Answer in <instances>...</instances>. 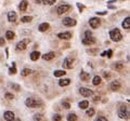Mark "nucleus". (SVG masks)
Listing matches in <instances>:
<instances>
[{
    "label": "nucleus",
    "instance_id": "obj_6",
    "mask_svg": "<svg viewBox=\"0 0 130 121\" xmlns=\"http://www.w3.org/2000/svg\"><path fill=\"white\" fill-rule=\"evenodd\" d=\"M63 24L64 26H67V27H73L77 24V22H76V20L72 19V17H65L63 20Z\"/></svg>",
    "mask_w": 130,
    "mask_h": 121
},
{
    "label": "nucleus",
    "instance_id": "obj_28",
    "mask_svg": "<svg viewBox=\"0 0 130 121\" xmlns=\"http://www.w3.org/2000/svg\"><path fill=\"white\" fill-rule=\"evenodd\" d=\"M34 121H45V118L41 114H37L34 116Z\"/></svg>",
    "mask_w": 130,
    "mask_h": 121
},
{
    "label": "nucleus",
    "instance_id": "obj_47",
    "mask_svg": "<svg viewBox=\"0 0 130 121\" xmlns=\"http://www.w3.org/2000/svg\"><path fill=\"white\" fill-rule=\"evenodd\" d=\"M36 2H37V3H41V2H42V0H36Z\"/></svg>",
    "mask_w": 130,
    "mask_h": 121
},
{
    "label": "nucleus",
    "instance_id": "obj_9",
    "mask_svg": "<svg viewBox=\"0 0 130 121\" xmlns=\"http://www.w3.org/2000/svg\"><path fill=\"white\" fill-rule=\"evenodd\" d=\"M3 118H5V121H12L15 119V116H14V112L10 111V110H8V111L5 112V115H3Z\"/></svg>",
    "mask_w": 130,
    "mask_h": 121
},
{
    "label": "nucleus",
    "instance_id": "obj_26",
    "mask_svg": "<svg viewBox=\"0 0 130 121\" xmlns=\"http://www.w3.org/2000/svg\"><path fill=\"white\" fill-rule=\"evenodd\" d=\"M101 81H102L101 77H100V76H95V77L93 78V80H92V83L94 84V86H99V84L101 83Z\"/></svg>",
    "mask_w": 130,
    "mask_h": 121
},
{
    "label": "nucleus",
    "instance_id": "obj_20",
    "mask_svg": "<svg viewBox=\"0 0 130 121\" xmlns=\"http://www.w3.org/2000/svg\"><path fill=\"white\" fill-rule=\"evenodd\" d=\"M15 37V34L13 33V31H11V30H8L7 33H5V38H7L8 40H13Z\"/></svg>",
    "mask_w": 130,
    "mask_h": 121
},
{
    "label": "nucleus",
    "instance_id": "obj_43",
    "mask_svg": "<svg viewBox=\"0 0 130 121\" xmlns=\"http://www.w3.org/2000/svg\"><path fill=\"white\" fill-rule=\"evenodd\" d=\"M5 39H3V38H0V47H3V45H5Z\"/></svg>",
    "mask_w": 130,
    "mask_h": 121
},
{
    "label": "nucleus",
    "instance_id": "obj_35",
    "mask_svg": "<svg viewBox=\"0 0 130 121\" xmlns=\"http://www.w3.org/2000/svg\"><path fill=\"white\" fill-rule=\"evenodd\" d=\"M62 105H63V107L65 108V109H69V108H71V105H69V103H67V102H63Z\"/></svg>",
    "mask_w": 130,
    "mask_h": 121
},
{
    "label": "nucleus",
    "instance_id": "obj_32",
    "mask_svg": "<svg viewBox=\"0 0 130 121\" xmlns=\"http://www.w3.org/2000/svg\"><path fill=\"white\" fill-rule=\"evenodd\" d=\"M94 114L95 112H94V109H93V108H90V109L87 110V116L88 117H92Z\"/></svg>",
    "mask_w": 130,
    "mask_h": 121
},
{
    "label": "nucleus",
    "instance_id": "obj_22",
    "mask_svg": "<svg viewBox=\"0 0 130 121\" xmlns=\"http://www.w3.org/2000/svg\"><path fill=\"white\" fill-rule=\"evenodd\" d=\"M67 121H77V116H76V114H74V112H69L68 115H67Z\"/></svg>",
    "mask_w": 130,
    "mask_h": 121
},
{
    "label": "nucleus",
    "instance_id": "obj_14",
    "mask_svg": "<svg viewBox=\"0 0 130 121\" xmlns=\"http://www.w3.org/2000/svg\"><path fill=\"white\" fill-rule=\"evenodd\" d=\"M16 19H17V14L15 13L14 11H10L9 13H8V21L9 22H15L16 21Z\"/></svg>",
    "mask_w": 130,
    "mask_h": 121
},
{
    "label": "nucleus",
    "instance_id": "obj_42",
    "mask_svg": "<svg viewBox=\"0 0 130 121\" xmlns=\"http://www.w3.org/2000/svg\"><path fill=\"white\" fill-rule=\"evenodd\" d=\"M106 55H107V57H112V55H113V51H112V50L106 51Z\"/></svg>",
    "mask_w": 130,
    "mask_h": 121
},
{
    "label": "nucleus",
    "instance_id": "obj_40",
    "mask_svg": "<svg viewBox=\"0 0 130 121\" xmlns=\"http://www.w3.org/2000/svg\"><path fill=\"white\" fill-rule=\"evenodd\" d=\"M77 7L79 8V11L80 12H83V10L85 9V5H80V3H77Z\"/></svg>",
    "mask_w": 130,
    "mask_h": 121
},
{
    "label": "nucleus",
    "instance_id": "obj_23",
    "mask_svg": "<svg viewBox=\"0 0 130 121\" xmlns=\"http://www.w3.org/2000/svg\"><path fill=\"white\" fill-rule=\"evenodd\" d=\"M69 83H71V80L69 79H61L59 81L60 86H68Z\"/></svg>",
    "mask_w": 130,
    "mask_h": 121
},
{
    "label": "nucleus",
    "instance_id": "obj_16",
    "mask_svg": "<svg viewBox=\"0 0 130 121\" xmlns=\"http://www.w3.org/2000/svg\"><path fill=\"white\" fill-rule=\"evenodd\" d=\"M27 7H28V1H27V0H22L20 5H19L20 10H21L22 12H25L26 9H27Z\"/></svg>",
    "mask_w": 130,
    "mask_h": 121
},
{
    "label": "nucleus",
    "instance_id": "obj_37",
    "mask_svg": "<svg viewBox=\"0 0 130 121\" xmlns=\"http://www.w3.org/2000/svg\"><path fill=\"white\" fill-rule=\"evenodd\" d=\"M53 120H54V121H61L62 117L60 116V115H54V116H53Z\"/></svg>",
    "mask_w": 130,
    "mask_h": 121
},
{
    "label": "nucleus",
    "instance_id": "obj_5",
    "mask_svg": "<svg viewBox=\"0 0 130 121\" xmlns=\"http://www.w3.org/2000/svg\"><path fill=\"white\" fill-rule=\"evenodd\" d=\"M69 10H71V5H62L57 9V12L59 15H62V14L66 13V12L69 11Z\"/></svg>",
    "mask_w": 130,
    "mask_h": 121
},
{
    "label": "nucleus",
    "instance_id": "obj_36",
    "mask_svg": "<svg viewBox=\"0 0 130 121\" xmlns=\"http://www.w3.org/2000/svg\"><path fill=\"white\" fill-rule=\"evenodd\" d=\"M11 88H13L15 91H20V89H21L19 84H15V83H12V84H11Z\"/></svg>",
    "mask_w": 130,
    "mask_h": 121
},
{
    "label": "nucleus",
    "instance_id": "obj_41",
    "mask_svg": "<svg viewBox=\"0 0 130 121\" xmlns=\"http://www.w3.org/2000/svg\"><path fill=\"white\" fill-rule=\"evenodd\" d=\"M104 77H105V79H109V78H111V74H109V72H104Z\"/></svg>",
    "mask_w": 130,
    "mask_h": 121
},
{
    "label": "nucleus",
    "instance_id": "obj_27",
    "mask_svg": "<svg viewBox=\"0 0 130 121\" xmlns=\"http://www.w3.org/2000/svg\"><path fill=\"white\" fill-rule=\"evenodd\" d=\"M29 74H31V69H29V68H24V69L22 70V72H21V75L23 76V77L28 76Z\"/></svg>",
    "mask_w": 130,
    "mask_h": 121
},
{
    "label": "nucleus",
    "instance_id": "obj_7",
    "mask_svg": "<svg viewBox=\"0 0 130 121\" xmlns=\"http://www.w3.org/2000/svg\"><path fill=\"white\" fill-rule=\"evenodd\" d=\"M79 93L83 96H85V97H91V96H93V91L89 90V89H86V88L79 89Z\"/></svg>",
    "mask_w": 130,
    "mask_h": 121
},
{
    "label": "nucleus",
    "instance_id": "obj_24",
    "mask_svg": "<svg viewBox=\"0 0 130 121\" xmlns=\"http://www.w3.org/2000/svg\"><path fill=\"white\" fill-rule=\"evenodd\" d=\"M53 75H54L55 77H62V76H65L66 75V71L65 70H55L54 72H53Z\"/></svg>",
    "mask_w": 130,
    "mask_h": 121
},
{
    "label": "nucleus",
    "instance_id": "obj_18",
    "mask_svg": "<svg viewBox=\"0 0 130 121\" xmlns=\"http://www.w3.org/2000/svg\"><path fill=\"white\" fill-rule=\"evenodd\" d=\"M39 57H40V53H39L38 51H34L31 53V60H37Z\"/></svg>",
    "mask_w": 130,
    "mask_h": 121
},
{
    "label": "nucleus",
    "instance_id": "obj_13",
    "mask_svg": "<svg viewBox=\"0 0 130 121\" xmlns=\"http://www.w3.org/2000/svg\"><path fill=\"white\" fill-rule=\"evenodd\" d=\"M95 42V39L91 36V37H85L83 39V43L85 44V45H91V44H93Z\"/></svg>",
    "mask_w": 130,
    "mask_h": 121
},
{
    "label": "nucleus",
    "instance_id": "obj_4",
    "mask_svg": "<svg viewBox=\"0 0 130 121\" xmlns=\"http://www.w3.org/2000/svg\"><path fill=\"white\" fill-rule=\"evenodd\" d=\"M73 65H74V60L71 57H66L64 60L63 64H62L64 69H71V68L73 67Z\"/></svg>",
    "mask_w": 130,
    "mask_h": 121
},
{
    "label": "nucleus",
    "instance_id": "obj_17",
    "mask_svg": "<svg viewBox=\"0 0 130 121\" xmlns=\"http://www.w3.org/2000/svg\"><path fill=\"white\" fill-rule=\"evenodd\" d=\"M50 27V25L48 23H42L39 25V27H38V29H39V31H46V30H48Z\"/></svg>",
    "mask_w": 130,
    "mask_h": 121
},
{
    "label": "nucleus",
    "instance_id": "obj_46",
    "mask_svg": "<svg viewBox=\"0 0 130 121\" xmlns=\"http://www.w3.org/2000/svg\"><path fill=\"white\" fill-rule=\"evenodd\" d=\"M105 55H106V51H105V52H103V53L101 54V56H105Z\"/></svg>",
    "mask_w": 130,
    "mask_h": 121
},
{
    "label": "nucleus",
    "instance_id": "obj_3",
    "mask_svg": "<svg viewBox=\"0 0 130 121\" xmlns=\"http://www.w3.org/2000/svg\"><path fill=\"white\" fill-rule=\"evenodd\" d=\"M128 116H129V111H128L127 107L126 106H121L118 110V117L120 119H128Z\"/></svg>",
    "mask_w": 130,
    "mask_h": 121
},
{
    "label": "nucleus",
    "instance_id": "obj_39",
    "mask_svg": "<svg viewBox=\"0 0 130 121\" xmlns=\"http://www.w3.org/2000/svg\"><path fill=\"white\" fill-rule=\"evenodd\" d=\"M95 121H107V119L105 117H98Z\"/></svg>",
    "mask_w": 130,
    "mask_h": 121
},
{
    "label": "nucleus",
    "instance_id": "obj_21",
    "mask_svg": "<svg viewBox=\"0 0 130 121\" xmlns=\"http://www.w3.org/2000/svg\"><path fill=\"white\" fill-rule=\"evenodd\" d=\"M123 27L125 28V29H129L130 28V17H126L125 21L123 22Z\"/></svg>",
    "mask_w": 130,
    "mask_h": 121
},
{
    "label": "nucleus",
    "instance_id": "obj_34",
    "mask_svg": "<svg viewBox=\"0 0 130 121\" xmlns=\"http://www.w3.org/2000/svg\"><path fill=\"white\" fill-rule=\"evenodd\" d=\"M5 96V98H7V100H13V98H14V95H13L12 93H9V92H7Z\"/></svg>",
    "mask_w": 130,
    "mask_h": 121
},
{
    "label": "nucleus",
    "instance_id": "obj_10",
    "mask_svg": "<svg viewBox=\"0 0 130 121\" xmlns=\"http://www.w3.org/2000/svg\"><path fill=\"white\" fill-rule=\"evenodd\" d=\"M100 20L98 19V17H92V19H90V21H89V24H90V26L92 28H98L100 26Z\"/></svg>",
    "mask_w": 130,
    "mask_h": 121
},
{
    "label": "nucleus",
    "instance_id": "obj_15",
    "mask_svg": "<svg viewBox=\"0 0 130 121\" xmlns=\"http://www.w3.org/2000/svg\"><path fill=\"white\" fill-rule=\"evenodd\" d=\"M55 57V53L54 52H49V53H46L42 55V58L45 60H51Z\"/></svg>",
    "mask_w": 130,
    "mask_h": 121
},
{
    "label": "nucleus",
    "instance_id": "obj_48",
    "mask_svg": "<svg viewBox=\"0 0 130 121\" xmlns=\"http://www.w3.org/2000/svg\"><path fill=\"white\" fill-rule=\"evenodd\" d=\"M12 121H21V119H15V120H12Z\"/></svg>",
    "mask_w": 130,
    "mask_h": 121
},
{
    "label": "nucleus",
    "instance_id": "obj_8",
    "mask_svg": "<svg viewBox=\"0 0 130 121\" xmlns=\"http://www.w3.org/2000/svg\"><path fill=\"white\" fill-rule=\"evenodd\" d=\"M28 42H29L28 39H24V40H22V41H20L19 43L16 44V49L19 50V51H23V50H25Z\"/></svg>",
    "mask_w": 130,
    "mask_h": 121
},
{
    "label": "nucleus",
    "instance_id": "obj_29",
    "mask_svg": "<svg viewBox=\"0 0 130 121\" xmlns=\"http://www.w3.org/2000/svg\"><path fill=\"white\" fill-rule=\"evenodd\" d=\"M31 20H33L31 16H23L21 19V22L22 23H29V22H31Z\"/></svg>",
    "mask_w": 130,
    "mask_h": 121
},
{
    "label": "nucleus",
    "instance_id": "obj_19",
    "mask_svg": "<svg viewBox=\"0 0 130 121\" xmlns=\"http://www.w3.org/2000/svg\"><path fill=\"white\" fill-rule=\"evenodd\" d=\"M90 78V75L88 74V72L86 71H81L80 72V79L83 80V81H88Z\"/></svg>",
    "mask_w": 130,
    "mask_h": 121
},
{
    "label": "nucleus",
    "instance_id": "obj_45",
    "mask_svg": "<svg viewBox=\"0 0 130 121\" xmlns=\"http://www.w3.org/2000/svg\"><path fill=\"white\" fill-rule=\"evenodd\" d=\"M88 52H89V53H90V52H91V53H93V54H94L95 52H98V50H97V49H94V50H88Z\"/></svg>",
    "mask_w": 130,
    "mask_h": 121
},
{
    "label": "nucleus",
    "instance_id": "obj_31",
    "mask_svg": "<svg viewBox=\"0 0 130 121\" xmlns=\"http://www.w3.org/2000/svg\"><path fill=\"white\" fill-rule=\"evenodd\" d=\"M115 68H116L117 70L124 69V64H123V63H116V64H115Z\"/></svg>",
    "mask_w": 130,
    "mask_h": 121
},
{
    "label": "nucleus",
    "instance_id": "obj_11",
    "mask_svg": "<svg viewBox=\"0 0 130 121\" xmlns=\"http://www.w3.org/2000/svg\"><path fill=\"white\" fill-rule=\"evenodd\" d=\"M121 84L119 81H117V80H115V81L111 82V84H109V89H111L112 91H118L119 89H120Z\"/></svg>",
    "mask_w": 130,
    "mask_h": 121
},
{
    "label": "nucleus",
    "instance_id": "obj_1",
    "mask_svg": "<svg viewBox=\"0 0 130 121\" xmlns=\"http://www.w3.org/2000/svg\"><path fill=\"white\" fill-rule=\"evenodd\" d=\"M25 105L27 107H31V108H36V107H40L42 103L41 101L37 100V98H34V97H28L27 100L25 101Z\"/></svg>",
    "mask_w": 130,
    "mask_h": 121
},
{
    "label": "nucleus",
    "instance_id": "obj_38",
    "mask_svg": "<svg viewBox=\"0 0 130 121\" xmlns=\"http://www.w3.org/2000/svg\"><path fill=\"white\" fill-rule=\"evenodd\" d=\"M92 36V33L90 30H86L85 31V37H91Z\"/></svg>",
    "mask_w": 130,
    "mask_h": 121
},
{
    "label": "nucleus",
    "instance_id": "obj_25",
    "mask_svg": "<svg viewBox=\"0 0 130 121\" xmlns=\"http://www.w3.org/2000/svg\"><path fill=\"white\" fill-rule=\"evenodd\" d=\"M88 106H89V102L88 101H81L79 103V108H81V109H86V108H88Z\"/></svg>",
    "mask_w": 130,
    "mask_h": 121
},
{
    "label": "nucleus",
    "instance_id": "obj_12",
    "mask_svg": "<svg viewBox=\"0 0 130 121\" xmlns=\"http://www.w3.org/2000/svg\"><path fill=\"white\" fill-rule=\"evenodd\" d=\"M57 37L60 39H64V40H69L72 38V33L69 31H65V33H60L57 34Z\"/></svg>",
    "mask_w": 130,
    "mask_h": 121
},
{
    "label": "nucleus",
    "instance_id": "obj_2",
    "mask_svg": "<svg viewBox=\"0 0 130 121\" xmlns=\"http://www.w3.org/2000/svg\"><path fill=\"white\" fill-rule=\"evenodd\" d=\"M109 37H111V39L115 42L120 41V40L123 39V35H121L120 30H119L118 28H115V29L111 30V31H109Z\"/></svg>",
    "mask_w": 130,
    "mask_h": 121
},
{
    "label": "nucleus",
    "instance_id": "obj_33",
    "mask_svg": "<svg viewBox=\"0 0 130 121\" xmlns=\"http://www.w3.org/2000/svg\"><path fill=\"white\" fill-rule=\"evenodd\" d=\"M10 74H12V75L16 74V68H15V63L12 64V67L10 68Z\"/></svg>",
    "mask_w": 130,
    "mask_h": 121
},
{
    "label": "nucleus",
    "instance_id": "obj_30",
    "mask_svg": "<svg viewBox=\"0 0 130 121\" xmlns=\"http://www.w3.org/2000/svg\"><path fill=\"white\" fill-rule=\"evenodd\" d=\"M42 2L45 3V5H54V3L57 2V0H42Z\"/></svg>",
    "mask_w": 130,
    "mask_h": 121
},
{
    "label": "nucleus",
    "instance_id": "obj_44",
    "mask_svg": "<svg viewBox=\"0 0 130 121\" xmlns=\"http://www.w3.org/2000/svg\"><path fill=\"white\" fill-rule=\"evenodd\" d=\"M98 15H105L106 14V11H103V12H97Z\"/></svg>",
    "mask_w": 130,
    "mask_h": 121
}]
</instances>
